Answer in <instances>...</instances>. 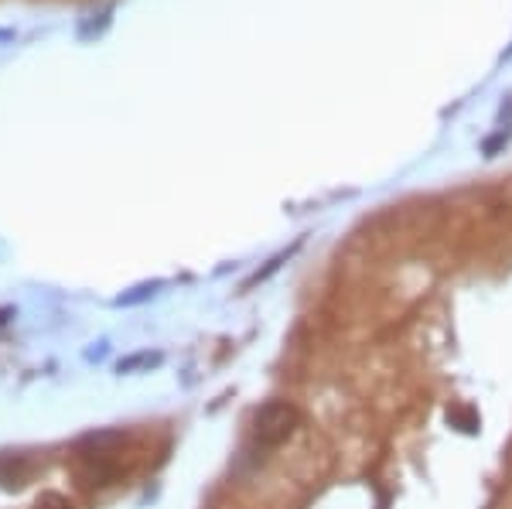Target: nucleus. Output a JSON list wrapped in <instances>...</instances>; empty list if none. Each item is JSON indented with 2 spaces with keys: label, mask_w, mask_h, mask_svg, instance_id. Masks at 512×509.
<instances>
[{
  "label": "nucleus",
  "mask_w": 512,
  "mask_h": 509,
  "mask_svg": "<svg viewBox=\"0 0 512 509\" xmlns=\"http://www.w3.org/2000/svg\"><path fill=\"white\" fill-rule=\"evenodd\" d=\"M294 424H297V410L291 404H284V400H270V404H263L256 410L253 434L263 448H277L280 441H287V434L294 431Z\"/></svg>",
  "instance_id": "obj_1"
},
{
  "label": "nucleus",
  "mask_w": 512,
  "mask_h": 509,
  "mask_svg": "<svg viewBox=\"0 0 512 509\" xmlns=\"http://www.w3.org/2000/svg\"><path fill=\"white\" fill-rule=\"evenodd\" d=\"M123 445H127V434L110 428V431H89L86 438H79L76 451L86 465H110Z\"/></svg>",
  "instance_id": "obj_2"
},
{
  "label": "nucleus",
  "mask_w": 512,
  "mask_h": 509,
  "mask_svg": "<svg viewBox=\"0 0 512 509\" xmlns=\"http://www.w3.org/2000/svg\"><path fill=\"white\" fill-rule=\"evenodd\" d=\"M31 509H72V503L62 496V492H41Z\"/></svg>",
  "instance_id": "obj_5"
},
{
  "label": "nucleus",
  "mask_w": 512,
  "mask_h": 509,
  "mask_svg": "<svg viewBox=\"0 0 512 509\" xmlns=\"http://www.w3.org/2000/svg\"><path fill=\"white\" fill-rule=\"evenodd\" d=\"M11 315H14L11 308H4V311H0V325H4V322H7V318H11Z\"/></svg>",
  "instance_id": "obj_6"
},
{
  "label": "nucleus",
  "mask_w": 512,
  "mask_h": 509,
  "mask_svg": "<svg viewBox=\"0 0 512 509\" xmlns=\"http://www.w3.org/2000/svg\"><path fill=\"white\" fill-rule=\"evenodd\" d=\"M158 363H161L158 352H140V356L123 359V363H120V373H134V369H140V366H158Z\"/></svg>",
  "instance_id": "obj_4"
},
{
  "label": "nucleus",
  "mask_w": 512,
  "mask_h": 509,
  "mask_svg": "<svg viewBox=\"0 0 512 509\" xmlns=\"http://www.w3.org/2000/svg\"><path fill=\"white\" fill-rule=\"evenodd\" d=\"M24 475H28V465H24L21 455H0V486H4V489H21Z\"/></svg>",
  "instance_id": "obj_3"
}]
</instances>
